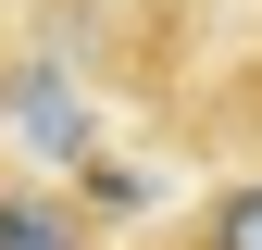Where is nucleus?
<instances>
[{"instance_id": "f03ea898", "label": "nucleus", "mask_w": 262, "mask_h": 250, "mask_svg": "<svg viewBox=\"0 0 262 250\" xmlns=\"http://www.w3.org/2000/svg\"><path fill=\"white\" fill-rule=\"evenodd\" d=\"M200 138L225 150V175H262V38L212 75V100H200Z\"/></svg>"}, {"instance_id": "f257e3e1", "label": "nucleus", "mask_w": 262, "mask_h": 250, "mask_svg": "<svg viewBox=\"0 0 262 250\" xmlns=\"http://www.w3.org/2000/svg\"><path fill=\"white\" fill-rule=\"evenodd\" d=\"M0 250H113V225L75 200V187H38V175H0Z\"/></svg>"}, {"instance_id": "7ed1b4c3", "label": "nucleus", "mask_w": 262, "mask_h": 250, "mask_svg": "<svg viewBox=\"0 0 262 250\" xmlns=\"http://www.w3.org/2000/svg\"><path fill=\"white\" fill-rule=\"evenodd\" d=\"M150 250H262V175H212Z\"/></svg>"}]
</instances>
